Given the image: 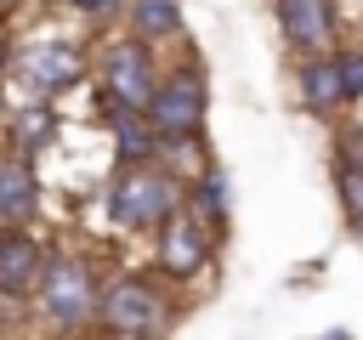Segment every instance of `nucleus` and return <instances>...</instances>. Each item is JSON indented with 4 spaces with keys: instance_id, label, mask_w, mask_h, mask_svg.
Segmentation results:
<instances>
[{
    "instance_id": "19",
    "label": "nucleus",
    "mask_w": 363,
    "mask_h": 340,
    "mask_svg": "<svg viewBox=\"0 0 363 340\" xmlns=\"http://www.w3.org/2000/svg\"><path fill=\"white\" fill-rule=\"evenodd\" d=\"M335 159H363V125L357 119L335 130Z\"/></svg>"
},
{
    "instance_id": "16",
    "label": "nucleus",
    "mask_w": 363,
    "mask_h": 340,
    "mask_svg": "<svg viewBox=\"0 0 363 340\" xmlns=\"http://www.w3.org/2000/svg\"><path fill=\"white\" fill-rule=\"evenodd\" d=\"M153 164L187 187L193 176H204V170H210V136H170V142H159Z\"/></svg>"
},
{
    "instance_id": "26",
    "label": "nucleus",
    "mask_w": 363,
    "mask_h": 340,
    "mask_svg": "<svg viewBox=\"0 0 363 340\" xmlns=\"http://www.w3.org/2000/svg\"><path fill=\"white\" fill-rule=\"evenodd\" d=\"M96 340H119V334H96Z\"/></svg>"
},
{
    "instance_id": "4",
    "label": "nucleus",
    "mask_w": 363,
    "mask_h": 340,
    "mask_svg": "<svg viewBox=\"0 0 363 340\" xmlns=\"http://www.w3.org/2000/svg\"><path fill=\"white\" fill-rule=\"evenodd\" d=\"M102 215H108L113 232L153 238L170 215H182V181L164 176L159 164H125L102 187Z\"/></svg>"
},
{
    "instance_id": "11",
    "label": "nucleus",
    "mask_w": 363,
    "mask_h": 340,
    "mask_svg": "<svg viewBox=\"0 0 363 340\" xmlns=\"http://www.w3.org/2000/svg\"><path fill=\"white\" fill-rule=\"evenodd\" d=\"M125 34L164 51V45H182L187 40V17H182V0H125Z\"/></svg>"
},
{
    "instance_id": "18",
    "label": "nucleus",
    "mask_w": 363,
    "mask_h": 340,
    "mask_svg": "<svg viewBox=\"0 0 363 340\" xmlns=\"http://www.w3.org/2000/svg\"><path fill=\"white\" fill-rule=\"evenodd\" d=\"M329 57H335V74H340V96H346V108H357V102H363V45H335Z\"/></svg>"
},
{
    "instance_id": "24",
    "label": "nucleus",
    "mask_w": 363,
    "mask_h": 340,
    "mask_svg": "<svg viewBox=\"0 0 363 340\" xmlns=\"http://www.w3.org/2000/svg\"><path fill=\"white\" fill-rule=\"evenodd\" d=\"M318 340H352V329H323Z\"/></svg>"
},
{
    "instance_id": "5",
    "label": "nucleus",
    "mask_w": 363,
    "mask_h": 340,
    "mask_svg": "<svg viewBox=\"0 0 363 340\" xmlns=\"http://www.w3.org/2000/svg\"><path fill=\"white\" fill-rule=\"evenodd\" d=\"M159 68L164 57L130 34L119 40H102L96 57H91V74H96V108H130V113H147V96L159 85Z\"/></svg>"
},
{
    "instance_id": "22",
    "label": "nucleus",
    "mask_w": 363,
    "mask_h": 340,
    "mask_svg": "<svg viewBox=\"0 0 363 340\" xmlns=\"http://www.w3.org/2000/svg\"><path fill=\"white\" fill-rule=\"evenodd\" d=\"M40 340H96V329H45Z\"/></svg>"
},
{
    "instance_id": "1",
    "label": "nucleus",
    "mask_w": 363,
    "mask_h": 340,
    "mask_svg": "<svg viewBox=\"0 0 363 340\" xmlns=\"http://www.w3.org/2000/svg\"><path fill=\"white\" fill-rule=\"evenodd\" d=\"M182 300L176 289L153 272V266H119L102 278L96 295V334H119V340H164L182 323Z\"/></svg>"
},
{
    "instance_id": "15",
    "label": "nucleus",
    "mask_w": 363,
    "mask_h": 340,
    "mask_svg": "<svg viewBox=\"0 0 363 340\" xmlns=\"http://www.w3.org/2000/svg\"><path fill=\"white\" fill-rule=\"evenodd\" d=\"M102 125H108V136H113V164H119V170H125V164H153L159 136H153L147 113H130V108H102Z\"/></svg>"
},
{
    "instance_id": "7",
    "label": "nucleus",
    "mask_w": 363,
    "mask_h": 340,
    "mask_svg": "<svg viewBox=\"0 0 363 340\" xmlns=\"http://www.w3.org/2000/svg\"><path fill=\"white\" fill-rule=\"evenodd\" d=\"M216 249H221V238L204 227V221H193L187 210L182 215H170L153 238H147V255H153V272L170 283V289H187V283H199L210 266H216Z\"/></svg>"
},
{
    "instance_id": "20",
    "label": "nucleus",
    "mask_w": 363,
    "mask_h": 340,
    "mask_svg": "<svg viewBox=\"0 0 363 340\" xmlns=\"http://www.w3.org/2000/svg\"><path fill=\"white\" fill-rule=\"evenodd\" d=\"M11 57H17V40H11V28L0 23V91H6V79H11Z\"/></svg>"
},
{
    "instance_id": "21",
    "label": "nucleus",
    "mask_w": 363,
    "mask_h": 340,
    "mask_svg": "<svg viewBox=\"0 0 363 340\" xmlns=\"http://www.w3.org/2000/svg\"><path fill=\"white\" fill-rule=\"evenodd\" d=\"M79 11H102V17H113V11H125V0H74Z\"/></svg>"
},
{
    "instance_id": "14",
    "label": "nucleus",
    "mask_w": 363,
    "mask_h": 340,
    "mask_svg": "<svg viewBox=\"0 0 363 340\" xmlns=\"http://www.w3.org/2000/svg\"><path fill=\"white\" fill-rule=\"evenodd\" d=\"M57 136V108L51 102H11L6 113V153H23V159H40Z\"/></svg>"
},
{
    "instance_id": "13",
    "label": "nucleus",
    "mask_w": 363,
    "mask_h": 340,
    "mask_svg": "<svg viewBox=\"0 0 363 340\" xmlns=\"http://www.w3.org/2000/svg\"><path fill=\"white\" fill-rule=\"evenodd\" d=\"M182 210L193 215V221H204L216 238H227V227H233V187H227V176L210 164L204 176H193L187 187H182Z\"/></svg>"
},
{
    "instance_id": "17",
    "label": "nucleus",
    "mask_w": 363,
    "mask_h": 340,
    "mask_svg": "<svg viewBox=\"0 0 363 340\" xmlns=\"http://www.w3.org/2000/svg\"><path fill=\"white\" fill-rule=\"evenodd\" d=\"M335 204L346 227H363V159H335Z\"/></svg>"
},
{
    "instance_id": "25",
    "label": "nucleus",
    "mask_w": 363,
    "mask_h": 340,
    "mask_svg": "<svg viewBox=\"0 0 363 340\" xmlns=\"http://www.w3.org/2000/svg\"><path fill=\"white\" fill-rule=\"evenodd\" d=\"M352 238H357V244H363V227H352Z\"/></svg>"
},
{
    "instance_id": "2",
    "label": "nucleus",
    "mask_w": 363,
    "mask_h": 340,
    "mask_svg": "<svg viewBox=\"0 0 363 340\" xmlns=\"http://www.w3.org/2000/svg\"><path fill=\"white\" fill-rule=\"evenodd\" d=\"M102 266L85 249L51 244L45 249V272L34 283V317L45 329H96V295H102Z\"/></svg>"
},
{
    "instance_id": "27",
    "label": "nucleus",
    "mask_w": 363,
    "mask_h": 340,
    "mask_svg": "<svg viewBox=\"0 0 363 340\" xmlns=\"http://www.w3.org/2000/svg\"><path fill=\"white\" fill-rule=\"evenodd\" d=\"M0 238H6V227H0Z\"/></svg>"
},
{
    "instance_id": "10",
    "label": "nucleus",
    "mask_w": 363,
    "mask_h": 340,
    "mask_svg": "<svg viewBox=\"0 0 363 340\" xmlns=\"http://www.w3.org/2000/svg\"><path fill=\"white\" fill-rule=\"evenodd\" d=\"M40 170L23 153H0V227H34L40 215Z\"/></svg>"
},
{
    "instance_id": "6",
    "label": "nucleus",
    "mask_w": 363,
    "mask_h": 340,
    "mask_svg": "<svg viewBox=\"0 0 363 340\" xmlns=\"http://www.w3.org/2000/svg\"><path fill=\"white\" fill-rule=\"evenodd\" d=\"M85 79H91V51L79 40H68V34H45V40L17 45L6 85H17L23 102H51V96H62V91H74Z\"/></svg>"
},
{
    "instance_id": "9",
    "label": "nucleus",
    "mask_w": 363,
    "mask_h": 340,
    "mask_svg": "<svg viewBox=\"0 0 363 340\" xmlns=\"http://www.w3.org/2000/svg\"><path fill=\"white\" fill-rule=\"evenodd\" d=\"M45 249H51V238H40L34 227H6V238H0V312L6 317L34 300V283L45 272Z\"/></svg>"
},
{
    "instance_id": "29",
    "label": "nucleus",
    "mask_w": 363,
    "mask_h": 340,
    "mask_svg": "<svg viewBox=\"0 0 363 340\" xmlns=\"http://www.w3.org/2000/svg\"><path fill=\"white\" fill-rule=\"evenodd\" d=\"M357 45H363V40H357Z\"/></svg>"
},
{
    "instance_id": "8",
    "label": "nucleus",
    "mask_w": 363,
    "mask_h": 340,
    "mask_svg": "<svg viewBox=\"0 0 363 340\" xmlns=\"http://www.w3.org/2000/svg\"><path fill=\"white\" fill-rule=\"evenodd\" d=\"M278 34L295 57H329L346 34V11L340 0H272Z\"/></svg>"
},
{
    "instance_id": "3",
    "label": "nucleus",
    "mask_w": 363,
    "mask_h": 340,
    "mask_svg": "<svg viewBox=\"0 0 363 340\" xmlns=\"http://www.w3.org/2000/svg\"><path fill=\"white\" fill-rule=\"evenodd\" d=\"M204 119H210V74L199 45L182 40L176 62L159 68V85L147 96V125L159 142H170V136H204Z\"/></svg>"
},
{
    "instance_id": "12",
    "label": "nucleus",
    "mask_w": 363,
    "mask_h": 340,
    "mask_svg": "<svg viewBox=\"0 0 363 340\" xmlns=\"http://www.w3.org/2000/svg\"><path fill=\"white\" fill-rule=\"evenodd\" d=\"M295 96H301V108H306L312 119H335V113H346L335 57H301V62H295Z\"/></svg>"
},
{
    "instance_id": "28",
    "label": "nucleus",
    "mask_w": 363,
    "mask_h": 340,
    "mask_svg": "<svg viewBox=\"0 0 363 340\" xmlns=\"http://www.w3.org/2000/svg\"><path fill=\"white\" fill-rule=\"evenodd\" d=\"M0 323H6V312H0Z\"/></svg>"
},
{
    "instance_id": "23",
    "label": "nucleus",
    "mask_w": 363,
    "mask_h": 340,
    "mask_svg": "<svg viewBox=\"0 0 363 340\" xmlns=\"http://www.w3.org/2000/svg\"><path fill=\"white\" fill-rule=\"evenodd\" d=\"M6 113H11V102L0 96V153H6Z\"/></svg>"
}]
</instances>
